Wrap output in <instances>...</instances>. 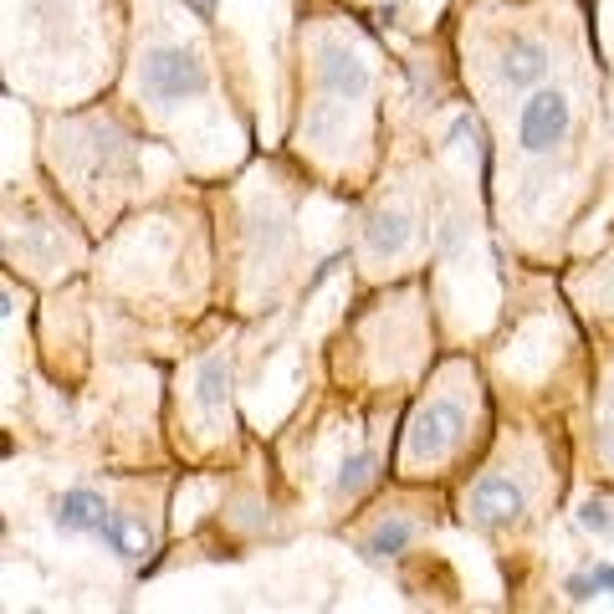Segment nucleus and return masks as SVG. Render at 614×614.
<instances>
[{
	"label": "nucleus",
	"mask_w": 614,
	"mask_h": 614,
	"mask_svg": "<svg viewBox=\"0 0 614 614\" xmlns=\"http://www.w3.org/2000/svg\"><path fill=\"white\" fill-rule=\"evenodd\" d=\"M543 72H548L543 41H512L507 57H502V82L507 87H533V82H543Z\"/></svg>",
	"instance_id": "nucleus-5"
},
{
	"label": "nucleus",
	"mask_w": 614,
	"mask_h": 614,
	"mask_svg": "<svg viewBox=\"0 0 614 614\" xmlns=\"http://www.w3.org/2000/svg\"><path fill=\"white\" fill-rule=\"evenodd\" d=\"M57 522H62L67 533H103L108 528V507H103L98 492L77 487V492L57 497Z\"/></svg>",
	"instance_id": "nucleus-4"
},
{
	"label": "nucleus",
	"mask_w": 614,
	"mask_h": 614,
	"mask_svg": "<svg viewBox=\"0 0 614 614\" xmlns=\"http://www.w3.org/2000/svg\"><path fill=\"white\" fill-rule=\"evenodd\" d=\"M579 599H589V589H614V568H594V574H584V579H574L568 584Z\"/></svg>",
	"instance_id": "nucleus-10"
},
{
	"label": "nucleus",
	"mask_w": 614,
	"mask_h": 614,
	"mask_svg": "<svg viewBox=\"0 0 614 614\" xmlns=\"http://www.w3.org/2000/svg\"><path fill=\"white\" fill-rule=\"evenodd\" d=\"M568 123H574V108H568L563 93H548V87H538V93L522 103L517 113V139L528 154H548L568 139Z\"/></svg>",
	"instance_id": "nucleus-2"
},
{
	"label": "nucleus",
	"mask_w": 614,
	"mask_h": 614,
	"mask_svg": "<svg viewBox=\"0 0 614 614\" xmlns=\"http://www.w3.org/2000/svg\"><path fill=\"white\" fill-rule=\"evenodd\" d=\"M579 522H584V528H589V533H609V512H604L599 502H589V507L579 512Z\"/></svg>",
	"instance_id": "nucleus-11"
},
{
	"label": "nucleus",
	"mask_w": 614,
	"mask_h": 614,
	"mask_svg": "<svg viewBox=\"0 0 614 614\" xmlns=\"http://www.w3.org/2000/svg\"><path fill=\"white\" fill-rule=\"evenodd\" d=\"M410 241V221L400 210H389V215H374V226H369V251L374 256H389V251H400Z\"/></svg>",
	"instance_id": "nucleus-7"
},
{
	"label": "nucleus",
	"mask_w": 614,
	"mask_h": 614,
	"mask_svg": "<svg viewBox=\"0 0 614 614\" xmlns=\"http://www.w3.org/2000/svg\"><path fill=\"white\" fill-rule=\"evenodd\" d=\"M405 543H410V522H384V528L369 538V553L374 558H394Z\"/></svg>",
	"instance_id": "nucleus-8"
},
{
	"label": "nucleus",
	"mask_w": 614,
	"mask_h": 614,
	"mask_svg": "<svg viewBox=\"0 0 614 614\" xmlns=\"http://www.w3.org/2000/svg\"><path fill=\"white\" fill-rule=\"evenodd\" d=\"M144 93L159 98V103H180V98H195L200 87H205V67L185 52V47H154L144 57Z\"/></svg>",
	"instance_id": "nucleus-1"
},
{
	"label": "nucleus",
	"mask_w": 614,
	"mask_h": 614,
	"mask_svg": "<svg viewBox=\"0 0 614 614\" xmlns=\"http://www.w3.org/2000/svg\"><path fill=\"white\" fill-rule=\"evenodd\" d=\"M451 410H420V420H415V430H410V456L415 461H425V456H435L441 451V441L451 435Z\"/></svg>",
	"instance_id": "nucleus-6"
},
{
	"label": "nucleus",
	"mask_w": 614,
	"mask_h": 614,
	"mask_svg": "<svg viewBox=\"0 0 614 614\" xmlns=\"http://www.w3.org/2000/svg\"><path fill=\"white\" fill-rule=\"evenodd\" d=\"M369 476H374V456L364 451V456H354V461H343V471H338V492H359Z\"/></svg>",
	"instance_id": "nucleus-9"
},
{
	"label": "nucleus",
	"mask_w": 614,
	"mask_h": 614,
	"mask_svg": "<svg viewBox=\"0 0 614 614\" xmlns=\"http://www.w3.org/2000/svg\"><path fill=\"white\" fill-rule=\"evenodd\" d=\"M522 512V487L507 476H487L476 481V492L466 497V517L481 522V528H502V522H512Z\"/></svg>",
	"instance_id": "nucleus-3"
}]
</instances>
